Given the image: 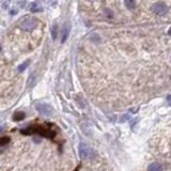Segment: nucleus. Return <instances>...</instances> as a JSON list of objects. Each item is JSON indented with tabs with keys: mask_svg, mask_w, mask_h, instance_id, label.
<instances>
[{
	"mask_svg": "<svg viewBox=\"0 0 171 171\" xmlns=\"http://www.w3.org/2000/svg\"><path fill=\"white\" fill-rule=\"evenodd\" d=\"M35 82H36V76H35V74H31L28 78V81H27V87L32 88L35 84Z\"/></svg>",
	"mask_w": 171,
	"mask_h": 171,
	"instance_id": "obj_8",
	"label": "nucleus"
},
{
	"mask_svg": "<svg viewBox=\"0 0 171 171\" xmlns=\"http://www.w3.org/2000/svg\"><path fill=\"white\" fill-rule=\"evenodd\" d=\"M167 102H168V105L171 106V94H169V95L167 96Z\"/></svg>",
	"mask_w": 171,
	"mask_h": 171,
	"instance_id": "obj_16",
	"label": "nucleus"
},
{
	"mask_svg": "<svg viewBox=\"0 0 171 171\" xmlns=\"http://www.w3.org/2000/svg\"><path fill=\"white\" fill-rule=\"evenodd\" d=\"M68 33H70V25L68 23L64 25V27L62 28V39H61V43H64L66 41L68 36Z\"/></svg>",
	"mask_w": 171,
	"mask_h": 171,
	"instance_id": "obj_6",
	"label": "nucleus"
},
{
	"mask_svg": "<svg viewBox=\"0 0 171 171\" xmlns=\"http://www.w3.org/2000/svg\"><path fill=\"white\" fill-rule=\"evenodd\" d=\"M21 134L24 135H33V134H38L40 136L45 137L47 139H52L56 136L55 131H52L50 127H45L42 125H32V126L26 127L21 131Z\"/></svg>",
	"mask_w": 171,
	"mask_h": 171,
	"instance_id": "obj_1",
	"label": "nucleus"
},
{
	"mask_svg": "<svg viewBox=\"0 0 171 171\" xmlns=\"http://www.w3.org/2000/svg\"><path fill=\"white\" fill-rule=\"evenodd\" d=\"M168 35H170V36H171V27L169 28V30H168Z\"/></svg>",
	"mask_w": 171,
	"mask_h": 171,
	"instance_id": "obj_17",
	"label": "nucleus"
},
{
	"mask_svg": "<svg viewBox=\"0 0 171 171\" xmlns=\"http://www.w3.org/2000/svg\"><path fill=\"white\" fill-rule=\"evenodd\" d=\"M79 156L81 160H91L95 156L93 149H91L89 145L84 144V143H80L79 144Z\"/></svg>",
	"mask_w": 171,
	"mask_h": 171,
	"instance_id": "obj_2",
	"label": "nucleus"
},
{
	"mask_svg": "<svg viewBox=\"0 0 171 171\" xmlns=\"http://www.w3.org/2000/svg\"><path fill=\"white\" fill-rule=\"evenodd\" d=\"M30 64V60H27V61H25L24 63H21V65L18 66V71L19 72H24V71L26 70L27 68H28V65Z\"/></svg>",
	"mask_w": 171,
	"mask_h": 171,
	"instance_id": "obj_13",
	"label": "nucleus"
},
{
	"mask_svg": "<svg viewBox=\"0 0 171 171\" xmlns=\"http://www.w3.org/2000/svg\"><path fill=\"white\" fill-rule=\"evenodd\" d=\"M124 5L127 9L131 11V10H134L136 8V1L135 0H124Z\"/></svg>",
	"mask_w": 171,
	"mask_h": 171,
	"instance_id": "obj_10",
	"label": "nucleus"
},
{
	"mask_svg": "<svg viewBox=\"0 0 171 171\" xmlns=\"http://www.w3.org/2000/svg\"><path fill=\"white\" fill-rule=\"evenodd\" d=\"M30 10L32 12H40V11H42V8H41V5H39V3L33 2L32 5H30Z\"/></svg>",
	"mask_w": 171,
	"mask_h": 171,
	"instance_id": "obj_11",
	"label": "nucleus"
},
{
	"mask_svg": "<svg viewBox=\"0 0 171 171\" xmlns=\"http://www.w3.org/2000/svg\"><path fill=\"white\" fill-rule=\"evenodd\" d=\"M11 141L10 137H0V147H5Z\"/></svg>",
	"mask_w": 171,
	"mask_h": 171,
	"instance_id": "obj_12",
	"label": "nucleus"
},
{
	"mask_svg": "<svg viewBox=\"0 0 171 171\" xmlns=\"http://www.w3.org/2000/svg\"><path fill=\"white\" fill-rule=\"evenodd\" d=\"M38 25L36 19L33 17H27V18L23 19L19 24V27L23 29L24 31H32L35 28V26Z\"/></svg>",
	"mask_w": 171,
	"mask_h": 171,
	"instance_id": "obj_3",
	"label": "nucleus"
},
{
	"mask_svg": "<svg viewBox=\"0 0 171 171\" xmlns=\"http://www.w3.org/2000/svg\"><path fill=\"white\" fill-rule=\"evenodd\" d=\"M52 39H54V40H56L57 36H58V26H57V25H55V26L52 27Z\"/></svg>",
	"mask_w": 171,
	"mask_h": 171,
	"instance_id": "obj_14",
	"label": "nucleus"
},
{
	"mask_svg": "<svg viewBox=\"0 0 171 171\" xmlns=\"http://www.w3.org/2000/svg\"><path fill=\"white\" fill-rule=\"evenodd\" d=\"M25 117H26L25 112H23V111H17V112H15L14 116H13V120H14L15 122H18L25 119Z\"/></svg>",
	"mask_w": 171,
	"mask_h": 171,
	"instance_id": "obj_9",
	"label": "nucleus"
},
{
	"mask_svg": "<svg viewBox=\"0 0 171 171\" xmlns=\"http://www.w3.org/2000/svg\"><path fill=\"white\" fill-rule=\"evenodd\" d=\"M105 14H106V16H107L108 18H112V16H113L112 12H111L110 10H105Z\"/></svg>",
	"mask_w": 171,
	"mask_h": 171,
	"instance_id": "obj_15",
	"label": "nucleus"
},
{
	"mask_svg": "<svg viewBox=\"0 0 171 171\" xmlns=\"http://www.w3.org/2000/svg\"><path fill=\"white\" fill-rule=\"evenodd\" d=\"M152 11L154 14L163 16V15H165L167 12H168V7H167V5L164 2H156L155 5H153Z\"/></svg>",
	"mask_w": 171,
	"mask_h": 171,
	"instance_id": "obj_4",
	"label": "nucleus"
},
{
	"mask_svg": "<svg viewBox=\"0 0 171 171\" xmlns=\"http://www.w3.org/2000/svg\"><path fill=\"white\" fill-rule=\"evenodd\" d=\"M35 109L39 111V113H41L42 116H46V117H49L52 115V109L49 105L43 103H38L35 105Z\"/></svg>",
	"mask_w": 171,
	"mask_h": 171,
	"instance_id": "obj_5",
	"label": "nucleus"
},
{
	"mask_svg": "<svg viewBox=\"0 0 171 171\" xmlns=\"http://www.w3.org/2000/svg\"><path fill=\"white\" fill-rule=\"evenodd\" d=\"M148 171H163V167L158 163H152L148 167Z\"/></svg>",
	"mask_w": 171,
	"mask_h": 171,
	"instance_id": "obj_7",
	"label": "nucleus"
}]
</instances>
